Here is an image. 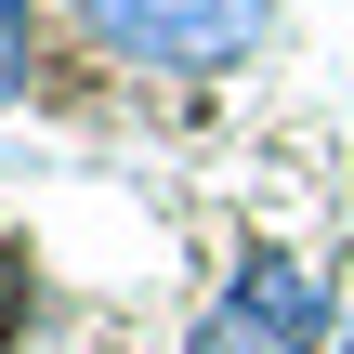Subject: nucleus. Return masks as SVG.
I'll return each mask as SVG.
<instances>
[{
	"label": "nucleus",
	"mask_w": 354,
	"mask_h": 354,
	"mask_svg": "<svg viewBox=\"0 0 354 354\" xmlns=\"http://www.w3.org/2000/svg\"><path fill=\"white\" fill-rule=\"evenodd\" d=\"M26 92V0H0V105Z\"/></svg>",
	"instance_id": "3"
},
{
	"label": "nucleus",
	"mask_w": 354,
	"mask_h": 354,
	"mask_svg": "<svg viewBox=\"0 0 354 354\" xmlns=\"http://www.w3.org/2000/svg\"><path fill=\"white\" fill-rule=\"evenodd\" d=\"M342 354H354V342H342Z\"/></svg>",
	"instance_id": "4"
},
{
	"label": "nucleus",
	"mask_w": 354,
	"mask_h": 354,
	"mask_svg": "<svg viewBox=\"0 0 354 354\" xmlns=\"http://www.w3.org/2000/svg\"><path fill=\"white\" fill-rule=\"evenodd\" d=\"M118 66H158V79H223L276 39V0H66Z\"/></svg>",
	"instance_id": "1"
},
{
	"label": "nucleus",
	"mask_w": 354,
	"mask_h": 354,
	"mask_svg": "<svg viewBox=\"0 0 354 354\" xmlns=\"http://www.w3.org/2000/svg\"><path fill=\"white\" fill-rule=\"evenodd\" d=\"M342 328L328 315V276L302 263V250H250L223 289H210V315L184 328V354H315Z\"/></svg>",
	"instance_id": "2"
}]
</instances>
